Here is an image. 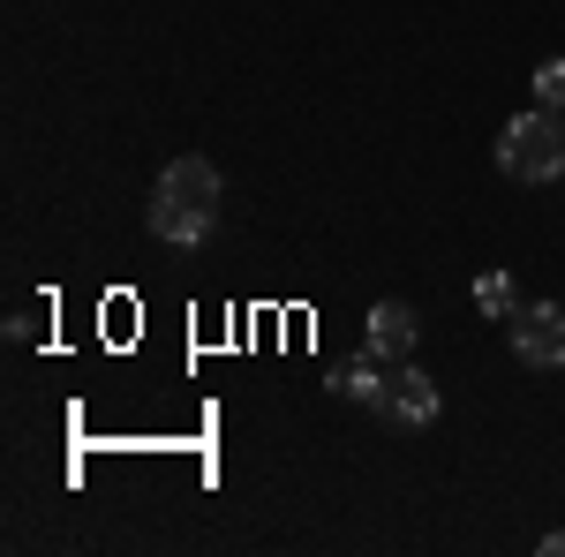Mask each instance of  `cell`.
<instances>
[{
  "mask_svg": "<svg viewBox=\"0 0 565 557\" xmlns=\"http://www.w3.org/2000/svg\"><path fill=\"white\" fill-rule=\"evenodd\" d=\"M498 173L505 181H527V189L535 181H558L565 173V121L558 114H543V106L535 114H513L498 129Z\"/></svg>",
  "mask_w": 565,
  "mask_h": 557,
  "instance_id": "cell-1",
  "label": "cell"
},
{
  "mask_svg": "<svg viewBox=\"0 0 565 557\" xmlns=\"http://www.w3.org/2000/svg\"><path fill=\"white\" fill-rule=\"evenodd\" d=\"M513 354L527 369H565V309L558 301H535L513 317Z\"/></svg>",
  "mask_w": 565,
  "mask_h": 557,
  "instance_id": "cell-2",
  "label": "cell"
},
{
  "mask_svg": "<svg viewBox=\"0 0 565 557\" xmlns=\"http://www.w3.org/2000/svg\"><path fill=\"white\" fill-rule=\"evenodd\" d=\"M159 196L196 204V212H218V204H226V181H218V167L204 151H181V159H167V173H159Z\"/></svg>",
  "mask_w": 565,
  "mask_h": 557,
  "instance_id": "cell-3",
  "label": "cell"
},
{
  "mask_svg": "<svg viewBox=\"0 0 565 557\" xmlns=\"http://www.w3.org/2000/svg\"><path fill=\"white\" fill-rule=\"evenodd\" d=\"M377 415H385L392 429H423V422H437V385L423 377V369H392L385 377V399H377Z\"/></svg>",
  "mask_w": 565,
  "mask_h": 557,
  "instance_id": "cell-4",
  "label": "cell"
},
{
  "mask_svg": "<svg viewBox=\"0 0 565 557\" xmlns=\"http://www.w3.org/2000/svg\"><path fill=\"white\" fill-rule=\"evenodd\" d=\"M415 340H423V317H415L407 301H377V309H370V324H362V346H370L377 362H407Z\"/></svg>",
  "mask_w": 565,
  "mask_h": 557,
  "instance_id": "cell-5",
  "label": "cell"
},
{
  "mask_svg": "<svg viewBox=\"0 0 565 557\" xmlns=\"http://www.w3.org/2000/svg\"><path fill=\"white\" fill-rule=\"evenodd\" d=\"M212 226H218V212H196V204H174V196H151V234L174 242V249L212 242Z\"/></svg>",
  "mask_w": 565,
  "mask_h": 557,
  "instance_id": "cell-6",
  "label": "cell"
},
{
  "mask_svg": "<svg viewBox=\"0 0 565 557\" xmlns=\"http://www.w3.org/2000/svg\"><path fill=\"white\" fill-rule=\"evenodd\" d=\"M476 309H482V317H498V324H513V317H521L513 279H505V271H482V279H476Z\"/></svg>",
  "mask_w": 565,
  "mask_h": 557,
  "instance_id": "cell-7",
  "label": "cell"
},
{
  "mask_svg": "<svg viewBox=\"0 0 565 557\" xmlns=\"http://www.w3.org/2000/svg\"><path fill=\"white\" fill-rule=\"evenodd\" d=\"M332 392H340V399H354V407H377V399H385L377 354H370V362H354V369H340V377H332Z\"/></svg>",
  "mask_w": 565,
  "mask_h": 557,
  "instance_id": "cell-8",
  "label": "cell"
},
{
  "mask_svg": "<svg viewBox=\"0 0 565 557\" xmlns=\"http://www.w3.org/2000/svg\"><path fill=\"white\" fill-rule=\"evenodd\" d=\"M527 90H535V106H543V114H558V121H565V61H543Z\"/></svg>",
  "mask_w": 565,
  "mask_h": 557,
  "instance_id": "cell-9",
  "label": "cell"
}]
</instances>
